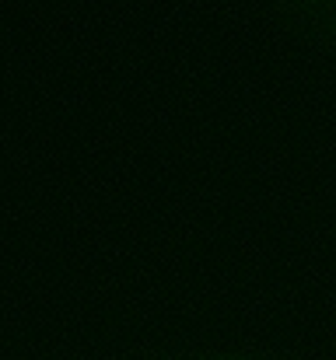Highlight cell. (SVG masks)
<instances>
[{"label":"cell","mask_w":336,"mask_h":360,"mask_svg":"<svg viewBox=\"0 0 336 360\" xmlns=\"http://www.w3.org/2000/svg\"><path fill=\"white\" fill-rule=\"evenodd\" d=\"M151 360H298L280 350H263V347H214V350H179V354H161Z\"/></svg>","instance_id":"7a4b0ae2"},{"label":"cell","mask_w":336,"mask_h":360,"mask_svg":"<svg viewBox=\"0 0 336 360\" xmlns=\"http://www.w3.org/2000/svg\"><path fill=\"white\" fill-rule=\"evenodd\" d=\"M277 11L298 35L336 56V0H277Z\"/></svg>","instance_id":"6da1fadb"}]
</instances>
